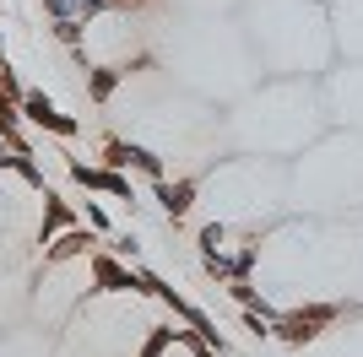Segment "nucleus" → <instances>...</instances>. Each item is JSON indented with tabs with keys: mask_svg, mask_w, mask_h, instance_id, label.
Returning a JSON list of instances; mask_svg holds the SVG:
<instances>
[{
	"mask_svg": "<svg viewBox=\"0 0 363 357\" xmlns=\"http://www.w3.org/2000/svg\"><path fill=\"white\" fill-rule=\"evenodd\" d=\"M104 168H120V174H147V178H163V157L152 147H136V141H104Z\"/></svg>",
	"mask_w": 363,
	"mask_h": 357,
	"instance_id": "obj_3",
	"label": "nucleus"
},
{
	"mask_svg": "<svg viewBox=\"0 0 363 357\" xmlns=\"http://www.w3.org/2000/svg\"><path fill=\"white\" fill-rule=\"evenodd\" d=\"M0 135H6L11 147H22V108H16L6 92H0Z\"/></svg>",
	"mask_w": 363,
	"mask_h": 357,
	"instance_id": "obj_11",
	"label": "nucleus"
},
{
	"mask_svg": "<svg viewBox=\"0 0 363 357\" xmlns=\"http://www.w3.org/2000/svg\"><path fill=\"white\" fill-rule=\"evenodd\" d=\"M6 152H11V141H6V135H0V168H6Z\"/></svg>",
	"mask_w": 363,
	"mask_h": 357,
	"instance_id": "obj_18",
	"label": "nucleus"
},
{
	"mask_svg": "<svg viewBox=\"0 0 363 357\" xmlns=\"http://www.w3.org/2000/svg\"><path fill=\"white\" fill-rule=\"evenodd\" d=\"M92 293H141V271L114 254H92Z\"/></svg>",
	"mask_w": 363,
	"mask_h": 357,
	"instance_id": "obj_5",
	"label": "nucleus"
},
{
	"mask_svg": "<svg viewBox=\"0 0 363 357\" xmlns=\"http://www.w3.org/2000/svg\"><path fill=\"white\" fill-rule=\"evenodd\" d=\"M336 314H342V309H336V303H309V309L277 314V319H272V336H282V341L303 346V341H315V336H320V325H331Z\"/></svg>",
	"mask_w": 363,
	"mask_h": 357,
	"instance_id": "obj_1",
	"label": "nucleus"
},
{
	"mask_svg": "<svg viewBox=\"0 0 363 357\" xmlns=\"http://www.w3.org/2000/svg\"><path fill=\"white\" fill-rule=\"evenodd\" d=\"M0 92H6L11 103H22V81H16V71H11V65H0Z\"/></svg>",
	"mask_w": 363,
	"mask_h": 357,
	"instance_id": "obj_13",
	"label": "nucleus"
},
{
	"mask_svg": "<svg viewBox=\"0 0 363 357\" xmlns=\"http://www.w3.org/2000/svg\"><path fill=\"white\" fill-rule=\"evenodd\" d=\"M71 178L82 184V190H98V195H114V200H130L136 206V184H130V174H120V168H87L82 157H71Z\"/></svg>",
	"mask_w": 363,
	"mask_h": 357,
	"instance_id": "obj_2",
	"label": "nucleus"
},
{
	"mask_svg": "<svg viewBox=\"0 0 363 357\" xmlns=\"http://www.w3.org/2000/svg\"><path fill=\"white\" fill-rule=\"evenodd\" d=\"M92 244H98V233H92L87 222H71V227H60V233L44 244V266H60V260H76V254H92Z\"/></svg>",
	"mask_w": 363,
	"mask_h": 357,
	"instance_id": "obj_6",
	"label": "nucleus"
},
{
	"mask_svg": "<svg viewBox=\"0 0 363 357\" xmlns=\"http://www.w3.org/2000/svg\"><path fill=\"white\" fill-rule=\"evenodd\" d=\"M114 254H120V260H130V266H136L141 244H136V238H130V233H120V238H114Z\"/></svg>",
	"mask_w": 363,
	"mask_h": 357,
	"instance_id": "obj_16",
	"label": "nucleus"
},
{
	"mask_svg": "<svg viewBox=\"0 0 363 357\" xmlns=\"http://www.w3.org/2000/svg\"><path fill=\"white\" fill-rule=\"evenodd\" d=\"M82 217H87V227H92V233H108V211L98 206V200H87V211H82Z\"/></svg>",
	"mask_w": 363,
	"mask_h": 357,
	"instance_id": "obj_15",
	"label": "nucleus"
},
{
	"mask_svg": "<svg viewBox=\"0 0 363 357\" xmlns=\"http://www.w3.org/2000/svg\"><path fill=\"white\" fill-rule=\"evenodd\" d=\"M0 65H6V38H0Z\"/></svg>",
	"mask_w": 363,
	"mask_h": 357,
	"instance_id": "obj_19",
	"label": "nucleus"
},
{
	"mask_svg": "<svg viewBox=\"0 0 363 357\" xmlns=\"http://www.w3.org/2000/svg\"><path fill=\"white\" fill-rule=\"evenodd\" d=\"M223 244H228V227L223 222H212L206 233H201V249H223Z\"/></svg>",
	"mask_w": 363,
	"mask_h": 357,
	"instance_id": "obj_17",
	"label": "nucleus"
},
{
	"mask_svg": "<svg viewBox=\"0 0 363 357\" xmlns=\"http://www.w3.org/2000/svg\"><path fill=\"white\" fill-rule=\"evenodd\" d=\"M6 168H11V174L22 178V184H28V190H38V195L49 190V184H44V168H38V157H33V147H28V141L6 152Z\"/></svg>",
	"mask_w": 363,
	"mask_h": 357,
	"instance_id": "obj_8",
	"label": "nucleus"
},
{
	"mask_svg": "<svg viewBox=\"0 0 363 357\" xmlns=\"http://www.w3.org/2000/svg\"><path fill=\"white\" fill-rule=\"evenodd\" d=\"M55 38L71 44V49H82V16H60V22H55Z\"/></svg>",
	"mask_w": 363,
	"mask_h": 357,
	"instance_id": "obj_12",
	"label": "nucleus"
},
{
	"mask_svg": "<svg viewBox=\"0 0 363 357\" xmlns=\"http://www.w3.org/2000/svg\"><path fill=\"white\" fill-rule=\"evenodd\" d=\"M44 200H49V211H44V233H38V244H49V238L60 233V227H71V222H76L71 211H65V200H55L49 190H44Z\"/></svg>",
	"mask_w": 363,
	"mask_h": 357,
	"instance_id": "obj_10",
	"label": "nucleus"
},
{
	"mask_svg": "<svg viewBox=\"0 0 363 357\" xmlns=\"http://www.w3.org/2000/svg\"><path fill=\"white\" fill-rule=\"evenodd\" d=\"M120 65H92V71H87V92H92V98H98V103H104V98H108V92H114V87H120Z\"/></svg>",
	"mask_w": 363,
	"mask_h": 357,
	"instance_id": "obj_9",
	"label": "nucleus"
},
{
	"mask_svg": "<svg viewBox=\"0 0 363 357\" xmlns=\"http://www.w3.org/2000/svg\"><path fill=\"white\" fill-rule=\"evenodd\" d=\"M44 11L60 22V16H82V0H44Z\"/></svg>",
	"mask_w": 363,
	"mask_h": 357,
	"instance_id": "obj_14",
	"label": "nucleus"
},
{
	"mask_svg": "<svg viewBox=\"0 0 363 357\" xmlns=\"http://www.w3.org/2000/svg\"><path fill=\"white\" fill-rule=\"evenodd\" d=\"M16 108H22V119H28V125H38V130H49V135H60V141H71V135L82 130L71 114H60V108L49 103L44 92H22V103H16Z\"/></svg>",
	"mask_w": 363,
	"mask_h": 357,
	"instance_id": "obj_4",
	"label": "nucleus"
},
{
	"mask_svg": "<svg viewBox=\"0 0 363 357\" xmlns=\"http://www.w3.org/2000/svg\"><path fill=\"white\" fill-rule=\"evenodd\" d=\"M152 184H157V200H163V211L168 217H184V211L196 206V178H152Z\"/></svg>",
	"mask_w": 363,
	"mask_h": 357,
	"instance_id": "obj_7",
	"label": "nucleus"
}]
</instances>
